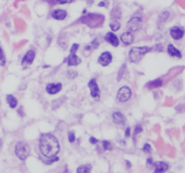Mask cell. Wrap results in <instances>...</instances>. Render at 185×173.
I'll return each instance as SVG.
<instances>
[{
    "mask_svg": "<svg viewBox=\"0 0 185 173\" xmlns=\"http://www.w3.org/2000/svg\"><path fill=\"white\" fill-rule=\"evenodd\" d=\"M39 150L44 157L52 159L60 152V144L52 133H43L39 140Z\"/></svg>",
    "mask_w": 185,
    "mask_h": 173,
    "instance_id": "1",
    "label": "cell"
},
{
    "mask_svg": "<svg viewBox=\"0 0 185 173\" xmlns=\"http://www.w3.org/2000/svg\"><path fill=\"white\" fill-rule=\"evenodd\" d=\"M105 21V16L102 14L98 13H88L81 16L80 22L86 24L89 28H99L103 25Z\"/></svg>",
    "mask_w": 185,
    "mask_h": 173,
    "instance_id": "2",
    "label": "cell"
},
{
    "mask_svg": "<svg viewBox=\"0 0 185 173\" xmlns=\"http://www.w3.org/2000/svg\"><path fill=\"white\" fill-rule=\"evenodd\" d=\"M153 50L152 47L149 46H140V47H133L129 53H128V59L129 61L132 63H138L142 60V59L151 51Z\"/></svg>",
    "mask_w": 185,
    "mask_h": 173,
    "instance_id": "3",
    "label": "cell"
},
{
    "mask_svg": "<svg viewBox=\"0 0 185 173\" xmlns=\"http://www.w3.org/2000/svg\"><path fill=\"white\" fill-rule=\"evenodd\" d=\"M30 146L24 142H18L15 147V153L16 157L22 160H25L30 155Z\"/></svg>",
    "mask_w": 185,
    "mask_h": 173,
    "instance_id": "4",
    "label": "cell"
},
{
    "mask_svg": "<svg viewBox=\"0 0 185 173\" xmlns=\"http://www.w3.org/2000/svg\"><path fill=\"white\" fill-rule=\"evenodd\" d=\"M132 96V90L128 86L121 87L116 93V101L118 103H126L130 100Z\"/></svg>",
    "mask_w": 185,
    "mask_h": 173,
    "instance_id": "5",
    "label": "cell"
},
{
    "mask_svg": "<svg viewBox=\"0 0 185 173\" xmlns=\"http://www.w3.org/2000/svg\"><path fill=\"white\" fill-rule=\"evenodd\" d=\"M88 87L89 88L91 97L93 98L95 101H100V96H101V95H100L101 93H100V87L97 83V80L95 79H91L88 83Z\"/></svg>",
    "mask_w": 185,
    "mask_h": 173,
    "instance_id": "6",
    "label": "cell"
},
{
    "mask_svg": "<svg viewBox=\"0 0 185 173\" xmlns=\"http://www.w3.org/2000/svg\"><path fill=\"white\" fill-rule=\"evenodd\" d=\"M127 27L131 32H138L143 27V19L139 16H134L128 22Z\"/></svg>",
    "mask_w": 185,
    "mask_h": 173,
    "instance_id": "7",
    "label": "cell"
},
{
    "mask_svg": "<svg viewBox=\"0 0 185 173\" xmlns=\"http://www.w3.org/2000/svg\"><path fill=\"white\" fill-rule=\"evenodd\" d=\"M35 50H29L23 57L22 61H21V65L24 68H28L29 66H31L33 64L35 59Z\"/></svg>",
    "mask_w": 185,
    "mask_h": 173,
    "instance_id": "8",
    "label": "cell"
},
{
    "mask_svg": "<svg viewBox=\"0 0 185 173\" xmlns=\"http://www.w3.org/2000/svg\"><path fill=\"white\" fill-rule=\"evenodd\" d=\"M113 60V56L111 54L110 52H103L100 57H99V60H98V62L102 66V67H107L108 66Z\"/></svg>",
    "mask_w": 185,
    "mask_h": 173,
    "instance_id": "9",
    "label": "cell"
},
{
    "mask_svg": "<svg viewBox=\"0 0 185 173\" xmlns=\"http://www.w3.org/2000/svg\"><path fill=\"white\" fill-rule=\"evenodd\" d=\"M112 121L118 126H124L127 124V118L121 112H114L112 114Z\"/></svg>",
    "mask_w": 185,
    "mask_h": 173,
    "instance_id": "10",
    "label": "cell"
},
{
    "mask_svg": "<svg viewBox=\"0 0 185 173\" xmlns=\"http://www.w3.org/2000/svg\"><path fill=\"white\" fill-rule=\"evenodd\" d=\"M119 41H121V43L126 46L131 45L135 42V36H134L133 32L128 31V32H125L121 34Z\"/></svg>",
    "mask_w": 185,
    "mask_h": 173,
    "instance_id": "11",
    "label": "cell"
},
{
    "mask_svg": "<svg viewBox=\"0 0 185 173\" xmlns=\"http://www.w3.org/2000/svg\"><path fill=\"white\" fill-rule=\"evenodd\" d=\"M105 41L107 43H108L110 45H112L113 47H118L120 41L118 39V37L114 33V32H108L106 33V35L104 37Z\"/></svg>",
    "mask_w": 185,
    "mask_h": 173,
    "instance_id": "12",
    "label": "cell"
},
{
    "mask_svg": "<svg viewBox=\"0 0 185 173\" xmlns=\"http://www.w3.org/2000/svg\"><path fill=\"white\" fill-rule=\"evenodd\" d=\"M61 88H63V84L58 82V83H50V84H47L46 85V88H45V90L47 92V94L49 95H56L58 94Z\"/></svg>",
    "mask_w": 185,
    "mask_h": 173,
    "instance_id": "13",
    "label": "cell"
},
{
    "mask_svg": "<svg viewBox=\"0 0 185 173\" xmlns=\"http://www.w3.org/2000/svg\"><path fill=\"white\" fill-rule=\"evenodd\" d=\"M170 34L173 40L179 41L184 36V31L179 26H173L170 29Z\"/></svg>",
    "mask_w": 185,
    "mask_h": 173,
    "instance_id": "14",
    "label": "cell"
},
{
    "mask_svg": "<svg viewBox=\"0 0 185 173\" xmlns=\"http://www.w3.org/2000/svg\"><path fill=\"white\" fill-rule=\"evenodd\" d=\"M52 17L57 21H63L66 19L68 13L64 9H55L52 12Z\"/></svg>",
    "mask_w": 185,
    "mask_h": 173,
    "instance_id": "15",
    "label": "cell"
},
{
    "mask_svg": "<svg viewBox=\"0 0 185 173\" xmlns=\"http://www.w3.org/2000/svg\"><path fill=\"white\" fill-rule=\"evenodd\" d=\"M65 61H66V63H67L68 66H70V67H73V66H78V65H80V64L81 63V59H80L78 55H76V54H70V55L66 58Z\"/></svg>",
    "mask_w": 185,
    "mask_h": 173,
    "instance_id": "16",
    "label": "cell"
},
{
    "mask_svg": "<svg viewBox=\"0 0 185 173\" xmlns=\"http://www.w3.org/2000/svg\"><path fill=\"white\" fill-rule=\"evenodd\" d=\"M153 165L155 166V172L153 173H164L169 169L168 164L164 161H157Z\"/></svg>",
    "mask_w": 185,
    "mask_h": 173,
    "instance_id": "17",
    "label": "cell"
},
{
    "mask_svg": "<svg viewBox=\"0 0 185 173\" xmlns=\"http://www.w3.org/2000/svg\"><path fill=\"white\" fill-rule=\"evenodd\" d=\"M167 52L171 57L173 58H177V59H181V52H180V50H178L173 44H169L167 46Z\"/></svg>",
    "mask_w": 185,
    "mask_h": 173,
    "instance_id": "18",
    "label": "cell"
},
{
    "mask_svg": "<svg viewBox=\"0 0 185 173\" xmlns=\"http://www.w3.org/2000/svg\"><path fill=\"white\" fill-rule=\"evenodd\" d=\"M163 80L161 79H156L153 80H151L150 82H148L146 84V87L148 89H156V88H159L163 86Z\"/></svg>",
    "mask_w": 185,
    "mask_h": 173,
    "instance_id": "19",
    "label": "cell"
},
{
    "mask_svg": "<svg viewBox=\"0 0 185 173\" xmlns=\"http://www.w3.org/2000/svg\"><path fill=\"white\" fill-rule=\"evenodd\" d=\"M7 102L8 104L9 107L12 108V109L15 108L17 107V105H18L17 98L15 96H13V95H7Z\"/></svg>",
    "mask_w": 185,
    "mask_h": 173,
    "instance_id": "20",
    "label": "cell"
},
{
    "mask_svg": "<svg viewBox=\"0 0 185 173\" xmlns=\"http://www.w3.org/2000/svg\"><path fill=\"white\" fill-rule=\"evenodd\" d=\"M110 17L111 20H118L122 17V12L121 9L118 7H116L112 9L111 13H110Z\"/></svg>",
    "mask_w": 185,
    "mask_h": 173,
    "instance_id": "21",
    "label": "cell"
},
{
    "mask_svg": "<svg viewBox=\"0 0 185 173\" xmlns=\"http://www.w3.org/2000/svg\"><path fill=\"white\" fill-rule=\"evenodd\" d=\"M92 169V167L90 164H85L81 165L77 169V173H90Z\"/></svg>",
    "mask_w": 185,
    "mask_h": 173,
    "instance_id": "22",
    "label": "cell"
},
{
    "mask_svg": "<svg viewBox=\"0 0 185 173\" xmlns=\"http://www.w3.org/2000/svg\"><path fill=\"white\" fill-rule=\"evenodd\" d=\"M109 27L112 32H117L121 27V24L118 20H111L109 23Z\"/></svg>",
    "mask_w": 185,
    "mask_h": 173,
    "instance_id": "23",
    "label": "cell"
},
{
    "mask_svg": "<svg viewBox=\"0 0 185 173\" xmlns=\"http://www.w3.org/2000/svg\"><path fill=\"white\" fill-rule=\"evenodd\" d=\"M169 18V13L168 12H166V11H164V12H162L160 15H159V16H158V21H159V23H164V22H166V20Z\"/></svg>",
    "mask_w": 185,
    "mask_h": 173,
    "instance_id": "24",
    "label": "cell"
},
{
    "mask_svg": "<svg viewBox=\"0 0 185 173\" xmlns=\"http://www.w3.org/2000/svg\"><path fill=\"white\" fill-rule=\"evenodd\" d=\"M53 1V4H60V5H67L74 2V0H49V2Z\"/></svg>",
    "mask_w": 185,
    "mask_h": 173,
    "instance_id": "25",
    "label": "cell"
},
{
    "mask_svg": "<svg viewBox=\"0 0 185 173\" xmlns=\"http://www.w3.org/2000/svg\"><path fill=\"white\" fill-rule=\"evenodd\" d=\"M6 64V56L2 47L0 46V66H4Z\"/></svg>",
    "mask_w": 185,
    "mask_h": 173,
    "instance_id": "26",
    "label": "cell"
},
{
    "mask_svg": "<svg viewBox=\"0 0 185 173\" xmlns=\"http://www.w3.org/2000/svg\"><path fill=\"white\" fill-rule=\"evenodd\" d=\"M102 144H103L104 150H106V151H112L113 150V146H112V144L108 141H103Z\"/></svg>",
    "mask_w": 185,
    "mask_h": 173,
    "instance_id": "27",
    "label": "cell"
},
{
    "mask_svg": "<svg viewBox=\"0 0 185 173\" xmlns=\"http://www.w3.org/2000/svg\"><path fill=\"white\" fill-rule=\"evenodd\" d=\"M80 48V44L79 43H73L71 47V51H70V54H76V52H78Z\"/></svg>",
    "mask_w": 185,
    "mask_h": 173,
    "instance_id": "28",
    "label": "cell"
},
{
    "mask_svg": "<svg viewBox=\"0 0 185 173\" xmlns=\"http://www.w3.org/2000/svg\"><path fill=\"white\" fill-rule=\"evenodd\" d=\"M68 140H69V142H70L71 144H72V143L75 142V140H76V136H75V133H74L73 131H71V132H70V133H68Z\"/></svg>",
    "mask_w": 185,
    "mask_h": 173,
    "instance_id": "29",
    "label": "cell"
},
{
    "mask_svg": "<svg viewBox=\"0 0 185 173\" xmlns=\"http://www.w3.org/2000/svg\"><path fill=\"white\" fill-rule=\"evenodd\" d=\"M100 41L97 38L94 39L93 41L91 42V43H90L91 48H93V49H98L100 47Z\"/></svg>",
    "mask_w": 185,
    "mask_h": 173,
    "instance_id": "30",
    "label": "cell"
},
{
    "mask_svg": "<svg viewBox=\"0 0 185 173\" xmlns=\"http://www.w3.org/2000/svg\"><path fill=\"white\" fill-rule=\"evenodd\" d=\"M143 132V127L141 124H136L135 126V135H137L138 133H141Z\"/></svg>",
    "mask_w": 185,
    "mask_h": 173,
    "instance_id": "31",
    "label": "cell"
},
{
    "mask_svg": "<svg viewBox=\"0 0 185 173\" xmlns=\"http://www.w3.org/2000/svg\"><path fill=\"white\" fill-rule=\"evenodd\" d=\"M143 151L145 152V153H150L152 152V147L149 144H145L143 147Z\"/></svg>",
    "mask_w": 185,
    "mask_h": 173,
    "instance_id": "32",
    "label": "cell"
},
{
    "mask_svg": "<svg viewBox=\"0 0 185 173\" xmlns=\"http://www.w3.org/2000/svg\"><path fill=\"white\" fill-rule=\"evenodd\" d=\"M67 75H68V78L69 79H71V80H74L77 76H78V73L76 71H68L67 72Z\"/></svg>",
    "mask_w": 185,
    "mask_h": 173,
    "instance_id": "33",
    "label": "cell"
},
{
    "mask_svg": "<svg viewBox=\"0 0 185 173\" xmlns=\"http://www.w3.org/2000/svg\"><path fill=\"white\" fill-rule=\"evenodd\" d=\"M89 143H90L91 144H96L99 143V140L97 139V138H95V137H93V136H91V137H89Z\"/></svg>",
    "mask_w": 185,
    "mask_h": 173,
    "instance_id": "34",
    "label": "cell"
},
{
    "mask_svg": "<svg viewBox=\"0 0 185 173\" xmlns=\"http://www.w3.org/2000/svg\"><path fill=\"white\" fill-rule=\"evenodd\" d=\"M130 134H131V129H130V127H127L126 132H125V136L128 138V137L130 136Z\"/></svg>",
    "mask_w": 185,
    "mask_h": 173,
    "instance_id": "35",
    "label": "cell"
},
{
    "mask_svg": "<svg viewBox=\"0 0 185 173\" xmlns=\"http://www.w3.org/2000/svg\"><path fill=\"white\" fill-rule=\"evenodd\" d=\"M147 164H150V165H153V159L152 158H148L147 159Z\"/></svg>",
    "mask_w": 185,
    "mask_h": 173,
    "instance_id": "36",
    "label": "cell"
},
{
    "mask_svg": "<svg viewBox=\"0 0 185 173\" xmlns=\"http://www.w3.org/2000/svg\"><path fill=\"white\" fill-rule=\"evenodd\" d=\"M126 162H127V165L128 166V168H131V163H130L129 161H128V160H127Z\"/></svg>",
    "mask_w": 185,
    "mask_h": 173,
    "instance_id": "37",
    "label": "cell"
},
{
    "mask_svg": "<svg viewBox=\"0 0 185 173\" xmlns=\"http://www.w3.org/2000/svg\"><path fill=\"white\" fill-rule=\"evenodd\" d=\"M1 146H2V141L0 140V148H1Z\"/></svg>",
    "mask_w": 185,
    "mask_h": 173,
    "instance_id": "38",
    "label": "cell"
}]
</instances>
